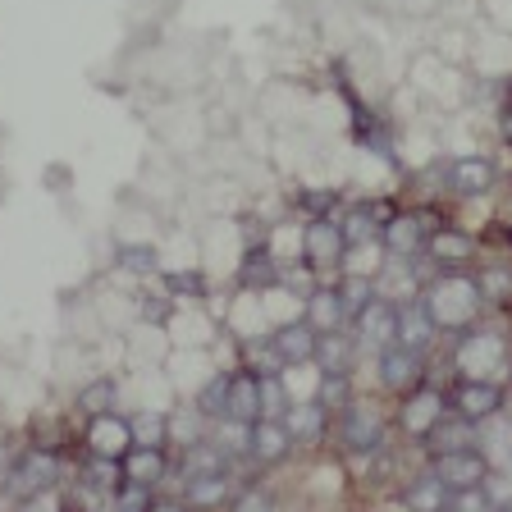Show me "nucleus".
Masks as SVG:
<instances>
[{
  "mask_svg": "<svg viewBox=\"0 0 512 512\" xmlns=\"http://www.w3.org/2000/svg\"><path fill=\"white\" fill-rule=\"evenodd\" d=\"M234 512H275V503H270L266 490H247L234 499Z\"/></svg>",
  "mask_w": 512,
  "mask_h": 512,
  "instance_id": "39",
  "label": "nucleus"
},
{
  "mask_svg": "<svg viewBox=\"0 0 512 512\" xmlns=\"http://www.w3.org/2000/svg\"><path fill=\"white\" fill-rule=\"evenodd\" d=\"M421 307H426L430 325H435L439 334H467L480 311V288H476V279L453 270V275H439L435 284L426 288Z\"/></svg>",
  "mask_w": 512,
  "mask_h": 512,
  "instance_id": "1",
  "label": "nucleus"
},
{
  "mask_svg": "<svg viewBox=\"0 0 512 512\" xmlns=\"http://www.w3.org/2000/svg\"><path fill=\"white\" fill-rule=\"evenodd\" d=\"M444 512H494V499L485 494V485H471V490H448Z\"/></svg>",
  "mask_w": 512,
  "mask_h": 512,
  "instance_id": "33",
  "label": "nucleus"
},
{
  "mask_svg": "<svg viewBox=\"0 0 512 512\" xmlns=\"http://www.w3.org/2000/svg\"><path fill=\"white\" fill-rule=\"evenodd\" d=\"M453 412L467 416L471 426H480V421H490V416L503 412V389L494 380H467L453 394Z\"/></svg>",
  "mask_w": 512,
  "mask_h": 512,
  "instance_id": "9",
  "label": "nucleus"
},
{
  "mask_svg": "<svg viewBox=\"0 0 512 512\" xmlns=\"http://www.w3.org/2000/svg\"><path fill=\"white\" fill-rule=\"evenodd\" d=\"M115 380H92L83 389V394H78V407H83L87 416H106V412H115Z\"/></svg>",
  "mask_w": 512,
  "mask_h": 512,
  "instance_id": "30",
  "label": "nucleus"
},
{
  "mask_svg": "<svg viewBox=\"0 0 512 512\" xmlns=\"http://www.w3.org/2000/svg\"><path fill=\"white\" fill-rule=\"evenodd\" d=\"M115 512H151V490L147 485L124 480V485L115 490Z\"/></svg>",
  "mask_w": 512,
  "mask_h": 512,
  "instance_id": "35",
  "label": "nucleus"
},
{
  "mask_svg": "<svg viewBox=\"0 0 512 512\" xmlns=\"http://www.w3.org/2000/svg\"><path fill=\"white\" fill-rule=\"evenodd\" d=\"M288 448H293V439H288L284 421H275V416H261V421H252V426H247V458L279 462Z\"/></svg>",
  "mask_w": 512,
  "mask_h": 512,
  "instance_id": "14",
  "label": "nucleus"
},
{
  "mask_svg": "<svg viewBox=\"0 0 512 512\" xmlns=\"http://www.w3.org/2000/svg\"><path fill=\"white\" fill-rule=\"evenodd\" d=\"M316 334H334L343 330V320H348V311H343V298H339V284L334 288H311L307 293V316H302Z\"/></svg>",
  "mask_w": 512,
  "mask_h": 512,
  "instance_id": "17",
  "label": "nucleus"
},
{
  "mask_svg": "<svg viewBox=\"0 0 512 512\" xmlns=\"http://www.w3.org/2000/svg\"><path fill=\"white\" fill-rule=\"evenodd\" d=\"M87 444H92V453H101V458H124L128 448H133V426H128L124 416H115V412L92 416Z\"/></svg>",
  "mask_w": 512,
  "mask_h": 512,
  "instance_id": "13",
  "label": "nucleus"
},
{
  "mask_svg": "<svg viewBox=\"0 0 512 512\" xmlns=\"http://www.w3.org/2000/svg\"><path fill=\"white\" fill-rule=\"evenodd\" d=\"M128 426H133V444L160 448L165 439H170V416H160V412H142V416H133Z\"/></svg>",
  "mask_w": 512,
  "mask_h": 512,
  "instance_id": "29",
  "label": "nucleus"
},
{
  "mask_svg": "<svg viewBox=\"0 0 512 512\" xmlns=\"http://www.w3.org/2000/svg\"><path fill=\"white\" fill-rule=\"evenodd\" d=\"M325 403H316V398H307V403H288V412L279 416L288 430V439L293 444H316V439H325Z\"/></svg>",
  "mask_w": 512,
  "mask_h": 512,
  "instance_id": "16",
  "label": "nucleus"
},
{
  "mask_svg": "<svg viewBox=\"0 0 512 512\" xmlns=\"http://www.w3.org/2000/svg\"><path fill=\"white\" fill-rule=\"evenodd\" d=\"M316 403H325V412H330V407H348L352 403V380L348 375H325Z\"/></svg>",
  "mask_w": 512,
  "mask_h": 512,
  "instance_id": "34",
  "label": "nucleus"
},
{
  "mask_svg": "<svg viewBox=\"0 0 512 512\" xmlns=\"http://www.w3.org/2000/svg\"><path fill=\"white\" fill-rule=\"evenodd\" d=\"M334 192H302V206L311 211V220H330V211H334Z\"/></svg>",
  "mask_w": 512,
  "mask_h": 512,
  "instance_id": "38",
  "label": "nucleus"
},
{
  "mask_svg": "<svg viewBox=\"0 0 512 512\" xmlns=\"http://www.w3.org/2000/svg\"><path fill=\"white\" fill-rule=\"evenodd\" d=\"M380 243L389 247V256H421L430 243V215H394V220H384L380 229Z\"/></svg>",
  "mask_w": 512,
  "mask_h": 512,
  "instance_id": "6",
  "label": "nucleus"
},
{
  "mask_svg": "<svg viewBox=\"0 0 512 512\" xmlns=\"http://www.w3.org/2000/svg\"><path fill=\"white\" fill-rule=\"evenodd\" d=\"M499 133L512 142V110H503V119H499Z\"/></svg>",
  "mask_w": 512,
  "mask_h": 512,
  "instance_id": "41",
  "label": "nucleus"
},
{
  "mask_svg": "<svg viewBox=\"0 0 512 512\" xmlns=\"http://www.w3.org/2000/svg\"><path fill=\"white\" fill-rule=\"evenodd\" d=\"M261 407H266V416H275V421L288 412L284 380H279V375H266V380H261Z\"/></svg>",
  "mask_w": 512,
  "mask_h": 512,
  "instance_id": "36",
  "label": "nucleus"
},
{
  "mask_svg": "<svg viewBox=\"0 0 512 512\" xmlns=\"http://www.w3.org/2000/svg\"><path fill=\"white\" fill-rule=\"evenodd\" d=\"M165 293L170 298H206V275L202 270H170L165 275Z\"/></svg>",
  "mask_w": 512,
  "mask_h": 512,
  "instance_id": "32",
  "label": "nucleus"
},
{
  "mask_svg": "<svg viewBox=\"0 0 512 512\" xmlns=\"http://www.w3.org/2000/svg\"><path fill=\"white\" fill-rule=\"evenodd\" d=\"M352 339L366 343V348H389L398 343V302L389 298H371L357 316H352Z\"/></svg>",
  "mask_w": 512,
  "mask_h": 512,
  "instance_id": "4",
  "label": "nucleus"
},
{
  "mask_svg": "<svg viewBox=\"0 0 512 512\" xmlns=\"http://www.w3.org/2000/svg\"><path fill=\"white\" fill-rule=\"evenodd\" d=\"M421 362H426V352L407 348V343H389V348H380V384L403 394V389H412L421 380V371H426Z\"/></svg>",
  "mask_w": 512,
  "mask_h": 512,
  "instance_id": "8",
  "label": "nucleus"
},
{
  "mask_svg": "<svg viewBox=\"0 0 512 512\" xmlns=\"http://www.w3.org/2000/svg\"><path fill=\"white\" fill-rule=\"evenodd\" d=\"M426 252L439 275H453V270H462L471 256H476V243H471V234H462V229H439V234H430Z\"/></svg>",
  "mask_w": 512,
  "mask_h": 512,
  "instance_id": "12",
  "label": "nucleus"
},
{
  "mask_svg": "<svg viewBox=\"0 0 512 512\" xmlns=\"http://www.w3.org/2000/svg\"><path fill=\"white\" fill-rule=\"evenodd\" d=\"M448 188L462 192V197H480V192H490L494 183V165L485 156H458L448 160Z\"/></svg>",
  "mask_w": 512,
  "mask_h": 512,
  "instance_id": "15",
  "label": "nucleus"
},
{
  "mask_svg": "<svg viewBox=\"0 0 512 512\" xmlns=\"http://www.w3.org/2000/svg\"><path fill=\"white\" fill-rule=\"evenodd\" d=\"M183 503L188 508H220L229 503V471H202L183 480Z\"/></svg>",
  "mask_w": 512,
  "mask_h": 512,
  "instance_id": "21",
  "label": "nucleus"
},
{
  "mask_svg": "<svg viewBox=\"0 0 512 512\" xmlns=\"http://www.w3.org/2000/svg\"><path fill=\"white\" fill-rule=\"evenodd\" d=\"M339 298H343V311H348V320L357 316V311L366 307V302L375 298V279H366V275H348L339 284Z\"/></svg>",
  "mask_w": 512,
  "mask_h": 512,
  "instance_id": "31",
  "label": "nucleus"
},
{
  "mask_svg": "<svg viewBox=\"0 0 512 512\" xmlns=\"http://www.w3.org/2000/svg\"><path fill=\"white\" fill-rule=\"evenodd\" d=\"M343 234H339V220H307L302 229V256H307V266L316 270H330L343 261Z\"/></svg>",
  "mask_w": 512,
  "mask_h": 512,
  "instance_id": "7",
  "label": "nucleus"
},
{
  "mask_svg": "<svg viewBox=\"0 0 512 512\" xmlns=\"http://www.w3.org/2000/svg\"><path fill=\"white\" fill-rule=\"evenodd\" d=\"M426 448L430 453H453V448H476V426L458 412H444L435 426L426 430Z\"/></svg>",
  "mask_w": 512,
  "mask_h": 512,
  "instance_id": "19",
  "label": "nucleus"
},
{
  "mask_svg": "<svg viewBox=\"0 0 512 512\" xmlns=\"http://www.w3.org/2000/svg\"><path fill=\"white\" fill-rule=\"evenodd\" d=\"M380 229H384V220L375 215V206H352L348 215L339 220V234H343V247H371L375 238H380Z\"/></svg>",
  "mask_w": 512,
  "mask_h": 512,
  "instance_id": "23",
  "label": "nucleus"
},
{
  "mask_svg": "<svg viewBox=\"0 0 512 512\" xmlns=\"http://www.w3.org/2000/svg\"><path fill=\"white\" fill-rule=\"evenodd\" d=\"M476 288H480V293H490V298H508V293H512V275H508V270H480Z\"/></svg>",
  "mask_w": 512,
  "mask_h": 512,
  "instance_id": "37",
  "label": "nucleus"
},
{
  "mask_svg": "<svg viewBox=\"0 0 512 512\" xmlns=\"http://www.w3.org/2000/svg\"><path fill=\"white\" fill-rule=\"evenodd\" d=\"M503 407H508V416H512V398H508V403H503Z\"/></svg>",
  "mask_w": 512,
  "mask_h": 512,
  "instance_id": "43",
  "label": "nucleus"
},
{
  "mask_svg": "<svg viewBox=\"0 0 512 512\" xmlns=\"http://www.w3.org/2000/svg\"><path fill=\"white\" fill-rule=\"evenodd\" d=\"M192 412L202 421H224L229 416V375H211L192 398Z\"/></svg>",
  "mask_w": 512,
  "mask_h": 512,
  "instance_id": "25",
  "label": "nucleus"
},
{
  "mask_svg": "<svg viewBox=\"0 0 512 512\" xmlns=\"http://www.w3.org/2000/svg\"><path fill=\"white\" fill-rule=\"evenodd\" d=\"M261 416H266V407H261V375L234 371L229 375V416H224V421L252 426V421H261Z\"/></svg>",
  "mask_w": 512,
  "mask_h": 512,
  "instance_id": "10",
  "label": "nucleus"
},
{
  "mask_svg": "<svg viewBox=\"0 0 512 512\" xmlns=\"http://www.w3.org/2000/svg\"><path fill=\"white\" fill-rule=\"evenodd\" d=\"M165 467H170V462H165V453H160V448H151V444H133L124 458H119V471H124V480H133V485H147V490L165 480Z\"/></svg>",
  "mask_w": 512,
  "mask_h": 512,
  "instance_id": "18",
  "label": "nucleus"
},
{
  "mask_svg": "<svg viewBox=\"0 0 512 512\" xmlns=\"http://www.w3.org/2000/svg\"><path fill=\"white\" fill-rule=\"evenodd\" d=\"M494 512H512V503H503V508H494Z\"/></svg>",
  "mask_w": 512,
  "mask_h": 512,
  "instance_id": "42",
  "label": "nucleus"
},
{
  "mask_svg": "<svg viewBox=\"0 0 512 512\" xmlns=\"http://www.w3.org/2000/svg\"><path fill=\"white\" fill-rule=\"evenodd\" d=\"M279 279V270H275V256H270V247H247V256H243V288H270Z\"/></svg>",
  "mask_w": 512,
  "mask_h": 512,
  "instance_id": "27",
  "label": "nucleus"
},
{
  "mask_svg": "<svg viewBox=\"0 0 512 512\" xmlns=\"http://www.w3.org/2000/svg\"><path fill=\"white\" fill-rule=\"evenodd\" d=\"M339 439H343V448H348V453H357V458L380 453V448H384L380 412H366V407L348 403V407H343V421H339Z\"/></svg>",
  "mask_w": 512,
  "mask_h": 512,
  "instance_id": "5",
  "label": "nucleus"
},
{
  "mask_svg": "<svg viewBox=\"0 0 512 512\" xmlns=\"http://www.w3.org/2000/svg\"><path fill=\"white\" fill-rule=\"evenodd\" d=\"M435 325H430L426 307L421 302H398V343H407V348L426 352V343L435 339Z\"/></svg>",
  "mask_w": 512,
  "mask_h": 512,
  "instance_id": "24",
  "label": "nucleus"
},
{
  "mask_svg": "<svg viewBox=\"0 0 512 512\" xmlns=\"http://www.w3.org/2000/svg\"><path fill=\"white\" fill-rule=\"evenodd\" d=\"M270 343H275V352L284 357V366H307V362H316L320 334L311 330L307 320H293V325H279V330L270 334Z\"/></svg>",
  "mask_w": 512,
  "mask_h": 512,
  "instance_id": "11",
  "label": "nucleus"
},
{
  "mask_svg": "<svg viewBox=\"0 0 512 512\" xmlns=\"http://www.w3.org/2000/svg\"><path fill=\"white\" fill-rule=\"evenodd\" d=\"M115 261L128 270V275H156V247L151 243H119L115 247Z\"/></svg>",
  "mask_w": 512,
  "mask_h": 512,
  "instance_id": "28",
  "label": "nucleus"
},
{
  "mask_svg": "<svg viewBox=\"0 0 512 512\" xmlns=\"http://www.w3.org/2000/svg\"><path fill=\"white\" fill-rule=\"evenodd\" d=\"M439 416H444V398H435V394H416L412 403L403 407V430H407V435H416V439H426V430L435 426Z\"/></svg>",
  "mask_w": 512,
  "mask_h": 512,
  "instance_id": "26",
  "label": "nucleus"
},
{
  "mask_svg": "<svg viewBox=\"0 0 512 512\" xmlns=\"http://www.w3.org/2000/svg\"><path fill=\"white\" fill-rule=\"evenodd\" d=\"M352 352H357V339H352V334H343V330L320 334V348H316L320 375H352Z\"/></svg>",
  "mask_w": 512,
  "mask_h": 512,
  "instance_id": "22",
  "label": "nucleus"
},
{
  "mask_svg": "<svg viewBox=\"0 0 512 512\" xmlns=\"http://www.w3.org/2000/svg\"><path fill=\"white\" fill-rule=\"evenodd\" d=\"M55 480H60V462L46 453V448H32L5 471V494L10 499H23V503H37L42 494L55 490Z\"/></svg>",
  "mask_w": 512,
  "mask_h": 512,
  "instance_id": "2",
  "label": "nucleus"
},
{
  "mask_svg": "<svg viewBox=\"0 0 512 512\" xmlns=\"http://www.w3.org/2000/svg\"><path fill=\"white\" fill-rule=\"evenodd\" d=\"M151 512H188V503H151Z\"/></svg>",
  "mask_w": 512,
  "mask_h": 512,
  "instance_id": "40",
  "label": "nucleus"
},
{
  "mask_svg": "<svg viewBox=\"0 0 512 512\" xmlns=\"http://www.w3.org/2000/svg\"><path fill=\"white\" fill-rule=\"evenodd\" d=\"M435 471L448 490H471V485H485L490 480V458L485 448H453V453H435Z\"/></svg>",
  "mask_w": 512,
  "mask_h": 512,
  "instance_id": "3",
  "label": "nucleus"
},
{
  "mask_svg": "<svg viewBox=\"0 0 512 512\" xmlns=\"http://www.w3.org/2000/svg\"><path fill=\"white\" fill-rule=\"evenodd\" d=\"M448 503V485L435 476V471H421L403 485V508L407 512H444Z\"/></svg>",
  "mask_w": 512,
  "mask_h": 512,
  "instance_id": "20",
  "label": "nucleus"
}]
</instances>
